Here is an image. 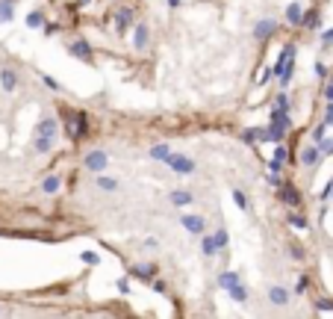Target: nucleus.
<instances>
[{"label":"nucleus","mask_w":333,"mask_h":319,"mask_svg":"<svg viewBox=\"0 0 333 319\" xmlns=\"http://www.w3.org/2000/svg\"><path fill=\"white\" fill-rule=\"evenodd\" d=\"M56 130H59L56 118H44V121H38V127H35V151L47 154V151L53 148V142H56Z\"/></svg>","instance_id":"1"},{"label":"nucleus","mask_w":333,"mask_h":319,"mask_svg":"<svg viewBox=\"0 0 333 319\" xmlns=\"http://www.w3.org/2000/svg\"><path fill=\"white\" fill-rule=\"evenodd\" d=\"M277 77H280V83L286 86L289 80H292V71H295V44H286L283 47V53H280V59H277Z\"/></svg>","instance_id":"2"},{"label":"nucleus","mask_w":333,"mask_h":319,"mask_svg":"<svg viewBox=\"0 0 333 319\" xmlns=\"http://www.w3.org/2000/svg\"><path fill=\"white\" fill-rule=\"evenodd\" d=\"M65 130H68V136H74V139H83L86 136V130H89V118H86V112H68L65 115Z\"/></svg>","instance_id":"3"},{"label":"nucleus","mask_w":333,"mask_h":319,"mask_svg":"<svg viewBox=\"0 0 333 319\" xmlns=\"http://www.w3.org/2000/svg\"><path fill=\"white\" fill-rule=\"evenodd\" d=\"M165 163H168L177 175H192V172H195V163H192L189 157H183V154H171Z\"/></svg>","instance_id":"4"},{"label":"nucleus","mask_w":333,"mask_h":319,"mask_svg":"<svg viewBox=\"0 0 333 319\" xmlns=\"http://www.w3.org/2000/svg\"><path fill=\"white\" fill-rule=\"evenodd\" d=\"M106 163H109V157H106L103 151H91V154L86 157V169H91V172H103Z\"/></svg>","instance_id":"5"},{"label":"nucleus","mask_w":333,"mask_h":319,"mask_svg":"<svg viewBox=\"0 0 333 319\" xmlns=\"http://www.w3.org/2000/svg\"><path fill=\"white\" fill-rule=\"evenodd\" d=\"M68 50H71V56H77V59H89V56H91V44L83 41V38H80V41H71Z\"/></svg>","instance_id":"6"},{"label":"nucleus","mask_w":333,"mask_h":319,"mask_svg":"<svg viewBox=\"0 0 333 319\" xmlns=\"http://www.w3.org/2000/svg\"><path fill=\"white\" fill-rule=\"evenodd\" d=\"M0 86H3L6 92H15V89H18V74H15L12 68H0Z\"/></svg>","instance_id":"7"},{"label":"nucleus","mask_w":333,"mask_h":319,"mask_svg":"<svg viewBox=\"0 0 333 319\" xmlns=\"http://www.w3.org/2000/svg\"><path fill=\"white\" fill-rule=\"evenodd\" d=\"M130 24H133V12H130V9H121V12L115 15V30H118V33H124Z\"/></svg>","instance_id":"8"},{"label":"nucleus","mask_w":333,"mask_h":319,"mask_svg":"<svg viewBox=\"0 0 333 319\" xmlns=\"http://www.w3.org/2000/svg\"><path fill=\"white\" fill-rule=\"evenodd\" d=\"M183 228H186L189 234H201V231H204V219H201V216H183Z\"/></svg>","instance_id":"9"},{"label":"nucleus","mask_w":333,"mask_h":319,"mask_svg":"<svg viewBox=\"0 0 333 319\" xmlns=\"http://www.w3.org/2000/svg\"><path fill=\"white\" fill-rule=\"evenodd\" d=\"M280 198H283L289 207H298V192H295V186L283 183V186H280Z\"/></svg>","instance_id":"10"},{"label":"nucleus","mask_w":333,"mask_h":319,"mask_svg":"<svg viewBox=\"0 0 333 319\" xmlns=\"http://www.w3.org/2000/svg\"><path fill=\"white\" fill-rule=\"evenodd\" d=\"M274 30H277V24H274V21H260L254 33H257V38H269V35H272Z\"/></svg>","instance_id":"11"},{"label":"nucleus","mask_w":333,"mask_h":319,"mask_svg":"<svg viewBox=\"0 0 333 319\" xmlns=\"http://www.w3.org/2000/svg\"><path fill=\"white\" fill-rule=\"evenodd\" d=\"M269 299H272V305H286L289 302V293L283 287H272L269 290Z\"/></svg>","instance_id":"12"},{"label":"nucleus","mask_w":333,"mask_h":319,"mask_svg":"<svg viewBox=\"0 0 333 319\" xmlns=\"http://www.w3.org/2000/svg\"><path fill=\"white\" fill-rule=\"evenodd\" d=\"M283 133H286V124L272 121V127H269V142H280V139H283Z\"/></svg>","instance_id":"13"},{"label":"nucleus","mask_w":333,"mask_h":319,"mask_svg":"<svg viewBox=\"0 0 333 319\" xmlns=\"http://www.w3.org/2000/svg\"><path fill=\"white\" fill-rule=\"evenodd\" d=\"M286 21H289V24H304V18H301V6H298V3H292V6L286 9Z\"/></svg>","instance_id":"14"},{"label":"nucleus","mask_w":333,"mask_h":319,"mask_svg":"<svg viewBox=\"0 0 333 319\" xmlns=\"http://www.w3.org/2000/svg\"><path fill=\"white\" fill-rule=\"evenodd\" d=\"M286 157H289V151L280 145V148H277V154H274V160H272V172H280V166L286 163Z\"/></svg>","instance_id":"15"},{"label":"nucleus","mask_w":333,"mask_h":319,"mask_svg":"<svg viewBox=\"0 0 333 319\" xmlns=\"http://www.w3.org/2000/svg\"><path fill=\"white\" fill-rule=\"evenodd\" d=\"M15 12V0H0V21H12Z\"/></svg>","instance_id":"16"},{"label":"nucleus","mask_w":333,"mask_h":319,"mask_svg":"<svg viewBox=\"0 0 333 319\" xmlns=\"http://www.w3.org/2000/svg\"><path fill=\"white\" fill-rule=\"evenodd\" d=\"M133 44H136L139 50L148 44V27H145V24H139V27H136V41H133Z\"/></svg>","instance_id":"17"},{"label":"nucleus","mask_w":333,"mask_h":319,"mask_svg":"<svg viewBox=\"0 0 333 319\" xmlns=\"http://www.w3.org/2000/svg\"><path fill=\"white\" fill-rule=\"evenodd\" d=\"M151 157H156V160L165 163V160L171 157V148H168V145H153V148H151Z\"/></svg>","instance_id":"18"},{"label":"nucleus","mask_w":333,"mask_h":319,"mask_svg":"<svg viewBox=\"0 0 333 319\" xmlns=\"http://www.w3.org/2000/svg\"><path fill=\"white\" fill-rule=\"evenodd\" d=\"M301 163H304V166H316V163H319V151H316V148H304Z\"/></svg>","instance_id":"19"},{"label":"nucleus","mask_w":333,"mask_h":319,"mask_svg":"<svg viewBox=\"0 0 333 319\" xmlns=\"http://www.w3.org/2000/svg\"><path fill=\"white\" fill-rule=\"evenodd\" d=\"M218 284H221L224 290H233V287L239 284V275H233V272H224V275L218 278Z\"/></svg>","instance_id":"20"},{"label":"nucleus","mask_w":333,"mask_h":319,"mask_svg":"<svg viewBox=\"0 0 333 319\" xmlns=\"http://www.w3.org/2000/svg\"><path fill=\"white\" fill-rule=\"evenodd\" d=\"M56 189H59V177H53V175H50V177H44V180H41V192H47V195H50V192H56Z\"/></svg>","instance_id":"21"},{"label":"nucleus","mask_w":333,"mask_h":319,"mask_svg":"<svg viewBox=\"0 0 333 319\" xmlns=\"http://www.w3.org/2000/svg\"><path fill=\"white\" fill-rule=\"evenodd\" d=\"M171 201L174 204H192L195 198H192V192H171Z\"/></svg>","instance_id":"22"},{"label":"nucleus","mask_w":333,"mask_h":319,"mask_svg":"<svg viewBox=\"0 0 333 319\" xmlns=\"http://www.w3.org/2000/svg\"><path fill=\"white\" fill-rule=\"evenodd\" d=\"M230 296H233V299H236V302H248V290H245V287H242V284H236V287H233V290H230Z\"/></svg>","instance_id":"23"},{"label":"nucleus","mask_w":333,"mask_h":319,"mask_svg":"<svg viewBox=\"0 0 333 319\" xmlns=\"http://www.w3.org/2000/svg\"><path fill=\"white\" fill-rule=\"evenodd\" d=\"M233 201H236V207L248 210V198H245V192H242V189H233Z\"/></svg>","instance_id":"24"},{"label":"nucleus","mask_w":333,"mask_h":319,"mask_svg":"<svg viewBox=\"0 0 333 319\" xmlns=\"http://www.w3.org/2000/svg\"><path fill=\"white\" fill-rule=\"evenodd\" d=\"M201 248H204V254H210V257H212V254L218 251V246H215V240H210V237L204 240V246H201Z\"/></svg>","instance_id":"25"},{"label":"nucleus","mask_w":333,"mask_h":319,"mask_svg":"<svg viewBox=\"0 0 333 319\" xmlns=\"http://www.w3.org/2000/svg\"><path fill=\"white\" fill-rule=\"evenodd\" d=\"M27 27H32V30H35V27H41V15H38V12H32V15L27 18Z\"/></svg>","instance_id":"26"},{"label":"nucleus","mask_w":333,"mask_h":319,"mask_svg":"<svg viewBox=\"0 0 333 319\" xmlns=\"http://www.w3.org/2000/svg\"><path fill=\"white\" fill-rule=\"evenodd\" d=\"M97 183H100V189H115L118 186V180H112V177H100Z\"/></svg>","instance_id":"27"},{"label":"nucleus","mask_w":333,"mask_h":319,"mask_svg":"<svg viewBox=\"0 0 333 319\" xmlns=\"http://www.w3.org/2000/svg\"><path fill=\"white\" fill-rule=\"evenodd\" d=\"M289 222H292L295 228H304V231H307V219H304V216H295V213H292V216H289Z\"/></svg>","instance_id":"28"},{"label":"nucleus","mask_w":333,"mask_h":319,"mask_svg":"<svg viewBox=\"0 0 333 319\" xmlns=\"http://www.w3.org/2000/svg\"><path fill=\"white\" fill-rule=\"evenodd\" d=\"M83 263H94V266H97V263H100V257H97L94 251H83Z\"/></svg>","instance_id":"29"},{"label":"nucleus","mask_w":333,"mask_h":319,"mask_svg":"<svg viewBox=\"0 0 333 319\" xmlns=\"http://www.w3.org/2000/svg\"><path fill=\"white\" fill-rule=\"evenodd\" d=\"M215 246H218V248H224V246H227V234H224V231H218V234H215Z\"/></svg>","instance_id":"30"},{"label":"nucleus","mask_w":333,"mask_h":319,"mask_svg":"<svg viewBox=\"0 0 333 319\" xmlns=\"http://www.w3.org/2000/svg\"><path fill=\"white\" fill-rule=\"evenodd\" d=\"M333 124V101H331V106H328V112H325V127H331Z\"/></svg>","instance_id":"31"},{"label":"nucleus","mask_w":333,"mask_h":319,"mask_svg":"<svg viewBox=\"0 0 333 319\" xmlns=\"http://www.w3.org/2000/svg\"><path fill=\"white\" fill-rule=\"evenodd\" d=\"M277 106H283V109L289 112V98H286V95H277Z\"/></svg>","instance_id":"32"},{"label":"nucleus","mask_w":333,"mask_h":319,"mask_svg":"<svg viewBox=\"0 0 333 319\" xmlns=\"http://www.w3.org/2000/svg\"><path fill=\"white\" fill-rule=\"evenodd\" d=\"M136 275H139V278H142V275H153V266H139Z\"/></svg>","instance_id":"33"},{"label":"nucleus","mask_w":333,"mask_h":319,"mask_svg":"<svg viewBox=\"0 0 333 319\" xmlns=\"http://www.w3.org/2000/svg\"><path fill=\"white\" fill-rule=\"evenodd\" d=\"M322 198H325V201H331V198H333V180H331V183H328V186H325V192H322Z\"/></svg>","instance_id":"34"},{"label":"nucleus","mask_w":333,"mask_h":319,"mask_svg":"<svg viewBox=\"0 0 333 319\" xmlns=\"http://www.w3.org/2000/svg\"><path fill=\"white\" fill-rule=\"evenodd\" d=\"M319 311H333V302L331 299H322V302H319Z\"/></svg>","instance_id":"35"},{"label":"nucleus","mask_w":333,"mask_h":319,"mask_svg":"<svg viewBox=\"0 0 333 319\" xmlns=\"http://www.w3.org/2000/svg\"><path fill=\"white\" fill-rule=\"evenodd\" d=\"M319 145H322V154H333V142H325V139H322Z\"/></svg>","instance_id":"36"},{"label":"nucleus","mask_w":333,"mask_h":319,"mask_svg":"<svg viewBox=\"0 0 333 319\" xmlns=\"http://www.w3.org/2000/svg\"><path fill=\"white\" fill-rule=\"evenodd\" d=\"M307 24H310V27H319V15H316V12H310V15H307Z\"/></svg>","instance_id":"37"},{"label":"nucleus","mask_w":333,"mask_h":319,"mask_svg":"<svg viewBox=\"0 0 333 319\" xmlns=\"http://www.w3.org/2000/svg\"><path fill=\"white\" fill-rule=\"evenodd\" d=\"M322 139H325V124H322V127L313 133V142H322Z\"/></svg>","instance_id":"38"},{"label":"nucleus","mask_w":333,"mask_h":319,"mask_svg":"<svg viewBox=\"0 0 333 319\" xmlns=\"http://www.w3.org/2000/svg\"><path fill=\"white\" fill-rule=\"evenodd\" d=\"M307 287H310V281H307V278H301V281H298V287H295V290H298V293H304V290H307Z\"/></svg>","instance_id":"39"},{"label":"nucleus","mask_w":333,"mask_h":319,"mask_svg":"<svg viewBox=\"0 0 333 319\" xmlns=\"http://www.w3.org/2000/svg\"><path fill=\"white\" fill-rule=\"evenodd\" d=\"M325 98H328V101H333V77H331V83H328V89H325Z\"/></svg>","instance_id":"40"},{"label":"nucleus","mask_w":333,"mask_h":319,"mask_svg":"<svg viewBox=\"0 0 333 319\" xmlns=\"http://www.w3.org/2000/svg\"><path fill=\"white\" fill-rule=\"evenodd\" d=\"M325 41H333V30H325Z\"/></svg>","instance_id":"41"},{"label":"nucleus","mask_w":333,"mask_h":319,"mask_svg":"<svg viewBox=\"0 0 333 319\" xmlns=\"http://www.w3.org/2000/svg\"><path fill=\"white\" fill-rule=\"evenodd\" d=\"M80 3H89V0H80Z\"/></svg>","instance_id":"42"}]
</instances>
